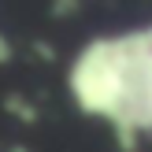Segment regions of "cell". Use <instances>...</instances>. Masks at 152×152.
<instances>
[{"instance_id":"obj_3","label":"cell","mask_w":152,"mask_h":152,"mask_svg":"<svg viewBox=\"0 0 152 152\" xmlns=\"http://www.w3.org/2000/svg\"><path fill=\"white\" fill-rule=\"evenodd\" d=\"M4 111L15 115V119H22V123H37V108L26 100V96H19V93H7L4 96Z\"/></svg>"},{"instance_id":"obj_4","label":"cell","mask_w":152,"mask_h":152,"mask_svg":"<svg viewBox=\"0 0 152 152\" xmlns=\"http://www.w3.org/2000/svg\"><path fill=\"white\" fill-rule=\"evenodd\" d=\"M11 56H15V48H11V41H7L4 34H0V67H4V63H11Z\"/></svg>"},{"instance_id":"obj_2","label":"cell","mask_w":152,"mask_h":152,"mask_svg":"<svg viewBox=\"0 0 152 152\" xmlns=\"http://www.w3.org/2000/svg\"><path fill=\"white\" fill-rule=\"evenodd\" d=\"M126 48H130V100L126 111L111 123V130L123 152H137L141 134H152V26L126 30Z\"/></svg>"},{"instance_id":"obj_6","label":"cell","mask_w":152,"mask_h":152,"mask_svg":"<svg viewBox=\"0 0 152 152\" xmlns=\"http://www.w3.org/2000/svg\"><path fill=\"white\" fill-rule=\"evenodd\" d=\"M11 152H30V148H19V145H15V148H11Z\"/></svg>"},{"instance_id":"obj_5","label":"cell","mask_w":152,"mask_h":152,"mask_svg":"<svg viewBox=\"0 0 152 152\" xmlns=\"http://www.w3.org/2000/svg\"><path fill=\"white\" fill-rule=\"evenodd\" d=\"M71 11H78V4H52V15L56 19H67Z\"/></svg>"},{"instance_id":"obj_1","label":"cell","mask_w":152,"mask_h":152,"mask_svg":"<svg viewBox=\"0 0 152 152\" xmlns=\"http://www.w3.org/2000/svg\"><path fill=\"white\" fill-rule=\"evenodd\" d=\"M67 89H71L78 111L115 123L126 111V100H130V48H126V34L93 37L74 56L71 74H67Z\"/></svg>"}]
</instances>
